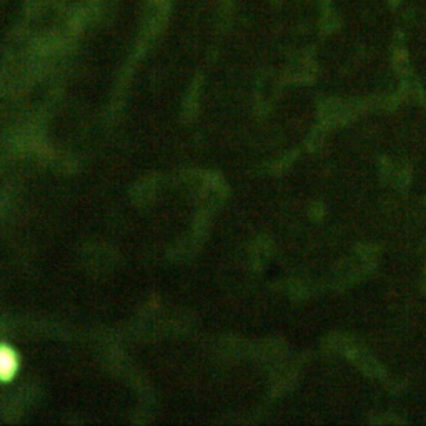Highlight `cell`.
<instances>
[{
	"label": "cell",
	"mask_w": 426,
	"mask_h": 426,
	"mask_svg": "<svg viewBox=\"0 0 426 426\" xmlns=\"http://www.w3.org/2000/svg\"><path fill=\"white\" fill-rule=\"evenodd\" d=\"M0 368H2V378L7 380L12 376V373H15V368H17V358L15 355L9 350H5L2 353V362H0Z\"/></svg>",
	"instance_id": "obj_1"
}]
</instances>
